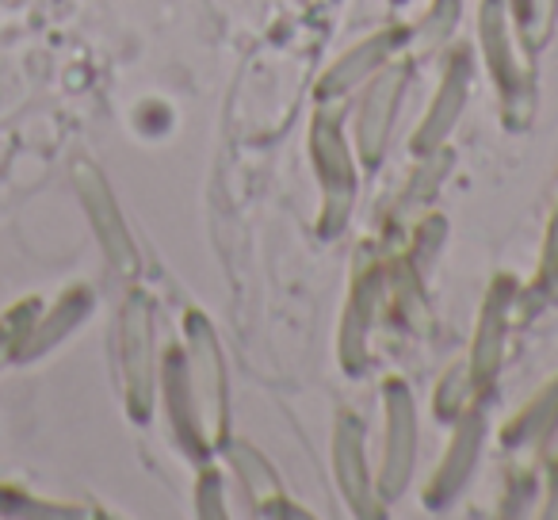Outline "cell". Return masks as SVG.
<instances>
[{
  "instance_id": "obj_1",
  "label": "cell",
  "mask_w": 558,
  "mask_h": 520,
  "mask_svg": "<svg viewBox=\"0 0 558 520\" xmlns=\"http://www.w3.org/2000/svg\"><path fill=\"white\" fill-rule=\"evenodd\" d=\"M398 85H402V73L390 70L387 77H383V85L372 93V100H367V111H364V126H360V138H364V154L375 157L383 146V134H387V119H390V104H395V93Z\"/></svg>"
},
{
  "instance_id": "obj_2",
  "label": "cell",
  "mask_w": 558,
  "mask_h": 520,
  "mask_svg": "<svg viewBox=\"0 0 558 520\" xmlns=\"http://www.w3.org/2000/svg\"><path fill=\"white\" fill-rule=\"evenodd\" d=\"M395 413H390V482L387 489H398V482H402L405 467H410V456H413V418H410V406H405L402 390H395Z\"/></svg>"
},
{
  "instance_id": "obj_3",
  "label": "cell",
  "mask_w": 558,
  "mask_h": 520,
  "mask_svg": "<svg viewBox=\"0 0 558 520\" xmlns=\"http://www.w3.org/2000/svg\"><path fill=\"white\" fill-rule=\"evenodd\" d=\"M341 463H344V489L364 501V482H360V459H356V428H344L341 436Z\"/></svg>"
}]
</instances>
